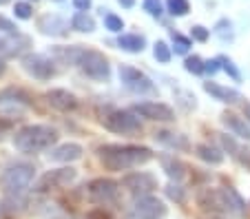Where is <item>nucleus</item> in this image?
I'll use <instances>...</instances> for the list:
<instances>
[{
  "label": "nucleus",
  "mask_w": 250,
  "mask_h": 219,
  "mask_svg": "<svg viewBox=\"0 0 250 219\" xmlns=\"http://www.w3.org/2000/svg\"><path fill=\"white\" fill-rule=\"evenodd\" d=\"M98 158L106 171H128V168L142 166L153 159V151L148 146H135V144H106L98 148Z\"/></svg>",
  "instance_id": "obj_1"
},
{
  "label": "nucleus",
  "mask_w": 250,
  "mask_h": 219,
  "mask_svg": "<svg viewBox=\"0 0 250 219\" xmlns=\"http://www.w3.org/2000/svg\"><path fill=\"white\" fill-rule=\"evenodd\" d=\"M58 142L56 129L47 126V124H29L22 126L18 133L14 135V146L20 153H40L51 148Z\"/></svg>",
  "instance_id": "obj_2"
},
{
  "label": "nucleus",
  "mask_w": 250,
  "mask_h": 219,
  "mask_svg": "<svg viewBox=\"0 0 250 219\" xmlns=\"http://www.w3.org/2000/svg\"><path fill=\"white\" fill-rule=\"evenodd\" d=\"M33 175H36V168L31 164H14L9 166L2 177H0V184H2V191L9 199H18L27 193V188L31 186Z\"/></svg>",
  "instance_id": "obj_3"
},
{
  "label": "nucleus",
  "mask_w": 250,
  "mask_h": 219,
  "mask_svg": "<svg viewBox=\"0 0 250 219\" xmlns=\"http://www.w3.org/2000/svg\"><path fill=\"white\" fill-rule=\"evenodd\" d=\"M104 129L111 131V133L118 135H131V133H140L142 131V122L140 115L133 113V111H109V113L102 118Z\"/></svg>",
  "instance_id": "obj_4"
},
{
  "label": "nucleus",
  "mask_w": 250,
  "mask_h": 219,
  "mask_svg": "<svg viewBox=\"0 0 250 219\" xmlns=\"http://www.w3.org/2000/svg\"><path fill=\"white\" fill-rule=\"evenodd\" d=\"M76 64L82 69L84 76L91 78V80H106V78L111 76L109 60H106L100 51H95V49H82Z\"/></svg>",
  "instance_id": "obj_5"
},
{
  "label": "nucleus",
  "mask_w": 250,
  "mask_h": 219,
  "mask_svg": "<svg viewBox=\"0 0 250 219\" xmlns=\"http://www.w3.org/2000/svg\"><path fill=\"white\" fill-rule=\"evenodd\" d=\"M120 80H122V84L126 86L128 91H133V93H140V96H144V93H155V84L151 82V78L144 71H140V69L131 67V64H120Z\"/></svg>",
  "instance_id": "obj_6"
},
{
  "label": "nucleus",
  "mask_w": 250,
  "mask_h": 219,
  "mask_svg": "<svg viewBox=\"0 0 250 219\" xmlns=\"http://www.w3.org/2000/svg\"><path fill=\"white\" fill-rule=\"evenodd\" d=\"M195 201L197 206L208 215H224L230 213L228 210V201L224 195V188H199L195 193Z\"/></svg>",
  "instance_id": "obj_7"
},
{
  "label": "nucleus",
  "mask_w": 250,
  "mask_h": 219,
  "mask_svg": "<svg viewBox=\"0 0 250 219\" xmlns=\"http://www.w3.org/2000/svg\"><path fill=\"white\" fill-rule=\"evenodd\" d=\"M76 177H78L76 168H71V166L56 168V171H49V173H44V175L40 177L38 184H36V191L47 193V191H56V188H64V186L73 184Z\"/></svg>",
  "instance_id": "obj_8"
},
{
  "label": "nucleus",
  "mask_w": 250,
  "mask_h": 219,
  "mask_svg": "<svg viewBox=\"0 0 250 219\" xmlns=\"http://www.w3.org/2000/svg\"><path fill=\"white\" fill-rule=\"evenodd\" d=\"M89 197L95 201V204H115L120 195V184L113 179H106V177H98L93 179L89 186Z\"/></svg>",
  "instance_id": "obj_9"
},
{
  "label": "nucleus",
  "mask_w": 250,
  "mask_h": 219,
  "mask_svg": "<svg viewBox=\"0 0 250 219\" xmlns=\"http://www.w3.org/2000/svg\"><path fill=\"white\" fill-rule=\"evenodd\" d=\"M122 186L131 193V195L142 197V195H151L153 191H157V179H155V175H151V173L137 171V173H131V175L124 177Z\"/></svg>",
  "instance_id": "obj_10"
},
{
  "label": "nucleus",
  "mask_w": 250,
  "mask_h": 219,
  "mask_svg": "<svg viewBox=\"0 0 250 219\" xmlns=\"http://www.w3.org/2000/svg\"><path fill=\"white\" fill-rule=\"evenodd\" d=\"M133 215H135L137 219H164L166 206H164V201L153 195H142V197H135Z\"/></svg>",
  "instance_id": "obj_11"
},
{
  "label": "nucleus",
  "mask_w": 250,
  "mask_h": 219,
  "mask_svg": "<svg viewBox=\"0 0 250 219\" xmlns=\"http://www.w3.org/2000/svg\"><path fill=\"white\" fill-rule=\"evenodd\" d=\"M22 69L36 80H49L53 78L56 69H53V62L49 58L40 56V53H29L22 58Z\"/></svg>",
  "instance_id": "obj_12"
},
{
  "label": "nucleus",
  "mask_w": 250,
  "mask_h": 219,
  "mask_svg": "<svg viewBox=\"0 0 250 219\" xmlns=\"http://www.w3.org/2000/svg\"><path fill=\"white\" fill-rule=\"evenodd\" d=\"M133 113L142 115L153 122H173L175 119V111L168 104H162V102H142V104L133 106Z\"/></svg>",
  "instance_id": "obj_13"
},
{
  "label": "nucleus",
  "mask_w": 250,
  "mask_h": 219,
  "mask_svg": "<svg viewBox=\"0 0 250 219\" xmlns=\"http://www.w3.org/2000/svg\"><path fill=\"white\" fill-rule=\"evenodd\" d=\"M44 98H47L49 106L60 111V113H69V111H73L78 106V98L73 93H69L66 89H51Z\"/></svg>",
  "instance_id": "obj_14"
},
{
  "label": "nucleus",
  "mask_w": 250,
  "mask_h": 219,
  "mask_svg": "<svg viewBox=\"0 0 250 219\" xmlns=\"http://www.w3.org/2000/svg\"><path fill=\"white\" fill-rule=\"evenodd\" d=\"M204 91H206L208 96H212L215 100L219 102H226V104H237L241 100V93L237 89H228V86H222L217 82H204Z\"/></svg>",
  "instance_id": "obj_15"
},
{
  "label": "nucleus",
  "mask_w": 250,
  "mask_h": 219,
  "mask_svg": "<svg viewBox=\"0 0 250 219\" xmlns=\"http://www.w3.org/2000/svg\"><path fill=\"white\" fill-rule=\"evenodd\" d=\"M0 104L5 106H31L33 100L24 89L20 86H7L0 91Z\"/></svg>",
  "instance_id": "obj_16"
},
{
  "label": "nucleus",
  "mask_w": 250,
  "mask_h": 219,
  "mask_svg": "<svg viewBox=\"0 0 250 219\" xmlns=\"http://www.w3.org/2000/svg\"><path fill=\"white\" fill-rule=\"evenodd\" d=\"M31 40L27 36H20V34H9V38H0V56L2 58H11V56H18L24 47H29Z\"/></svg>",
  "instance_id": "obj_17"
},
{
  "label": "nucleus",
  "mask_w": 250,
  "mask_h": 219,
  "mask_svg": "<svg viewBox=\"0 0 250 219\" xmlns=\"http://www.w3.org/2000/svg\"><path fill=\"white\" fill-rule=\"evenodd\" d=\"M222 122L226 124L228 131H230L235 138L250 139V126H248V122H246L244 118H239L237 113H232V111H224V113H222Z\"/></svg>",
  "instance_id": "obj_18"
},
{
  "label": "nucleus",
  "mask_w": 250,
  "mask_h": 219,
  "mask_svg": "<svg viewBox=\"0 0 250 219\" xmlns=\"http://www.w3.org/2000/svg\"><path fill=\"white\" fill-rule=\"evenodd\" d=\"M160 162H162L164 173L170 177V181H182L186 177L188 166H186L180 158H175V155H160Z\"/></svg>",
  "instance_id": "obj_19"
},
{
  "label": "nucleus",
  "mask_w": 250,
  "mask_h": 219,
  "mask_svg": "<svg viewBox=\"0 0 250 219\" xmlns=\"http://www.w3.org/2000/svg\"><path fill=\"white\" fill-rule=\"evenodd\" d=\"M49 155H51L53 162H64V164L78 162V159L82 158V146L80 144H73V142H66V144H62V146L53 148Z\"/></svg>",
  "instance_id": "obj_20"
},
{
  "label": "nucleus",
  "mask_w": 250,
  "mask_h": 219,
  "mask_svg": "<svg viewBox=\"0 0 250 219\" xmlns=\"http://www.w3.org/2000/svg\"><path fill=\"white\" fill-rule=\"evenodd\" d=\"M155 139L160 144H164V146L175 148V151H190L188 138H186V135H182V133H173V131H157Z\"/></svg>",
  "instance_id": "obj_21"
},
{
  "label": "nucleus",
  "mask_w": 250,
  "mask_h": 219,
  "mask_svg": "<svg viewBox=\"0 0 250 219\" xmlns=\"http://www.w3.org/2000/svg\"><path fill=\"white\" fill-rule=\"evenodd\" d=\"M118 47L128 53H142L146 47V38L140 34H122L118 38Z\"/></svg>",
  "instance_id": "obj_22"
},
{
  "label": "nucleus",
  "mask_w": 250,
  "mask_h": 219,
  "mask_svg": "<svg viewBox=\"0 0 250 219\" xmlns=\"http://www.w3.org/2000/svg\"><path fill=\"white\" fill-rule=\"evenodd\" d=\"M38 27L42 29L44 34L64 36L66 29H69V24H66L62 18H58V16H42V18H40V22H38Z\"/></svg>",
  "instance_id": "obj_23"
},
{
  "label": "nucleus",
  "mask_w": 250,
  "mask_h": 219,
  "mask_svg": "<svg viewBox=\"0 0 250 219\" xmlns=\"http://www.w3.org/2000/svg\"><path fill=\"white\" fill-rule=\"evenodd\" d=\"M195 153H197L199 159H204L206 164H212V166H217V164L224 162V153L217 146H212V144H197Z\"/></svg>",
  "instance_id": "obj_24"
},
{
  "label": "nucleus",
  "mask_w": 250,
  "mask_h": 219,
  "mask_svg": "<svg viewBox=\"0 0 250 219\" xmlns=\"http://www.w3.org/2000/svg\"><path fill=\"white\" fill-rule=\"evenodd\" d=\"M224 195H226V201H228V210L235 213L237 217H244L246 215V201L239 193L232 188V186H224Z\"/></svg>",
  "instance_id": "obj_25"
},
{
  "label": "nucleus",
  "mask_w": 250,
  "mask_h": 219,
  "mask_svg": "<svg viewBox=\"0 0 250 219\" xmlns=\"http://www.w3.org/2000/svg\"><path fill=\"white\" fill-rule=\"evenodd\" d=\"M71 29L82 31V34H91L95 29V22L91 16H86V11H78V14L71 18Z\"/></svg>",
  "instance_id": "obj_26"
},
{
  "label": "nucleus",
  "mask_w": 250,
  "mask_h": 219,
  "mask_svg": "<svg viewBox=\"0 0 250 219\" xmlns=\"http://www.w3.org/2000/svg\"><path fill=\"white\" fill-rule=\"evenodd\" d=\"M170 40H173V49L170 51H175L177 56H186L190 49V38H186V36H182L180 31H170Z\"/></svg>",
  "instance_id": "obj_27"
},
{
  "label": "nucleus",
  "mask_w": 250,
  "mask_h": 219,
  "mask_svg": "<svg viewBox=\"0 0 250 219\" xmlns=\"http://www.w3.org/2000/svg\"><path fill=\"white\" fill-rule=\"evenodd\" d=\"M164 193L170 201H175V204H186V188H182L180 181H170V184L164 188Z\"/></svg>",
  "instance_id": "obj_28"
},
{
  "label": "nucleus",
  "mask_w": 250,
  "mask_h": 219,
  "mask_svg": "<svg viewBox=\"0 0 250 219\" xmlns=\"http://www.w3.org/2000/svg\"><path fill=\"white\" fill-rule=\"evenodd\" d=\"M153 56H155L157 62H162V64H168L170 58H173V51H170V47L164 42V40H157V42L153 44Z\"/></svg>",
  "instance_id": "obj_29"
},
{
  "label": "nucleus",
  "mask_w": 250,
  "mask_h": 219,
  "mask_svg": "<svg viewBox=\"0 0 250 219\" xmlns=\"http://www.w3.org/2000/svg\"><path fill=\"white\" fill-rule=\"evenodd\" d=\"M166 9H168L170 16L182 18V16H186L190 11V2L188 0H166Z\"/></svg>",
  "instance_id": "obj_30"
},
{
  "label": "nucleus",
  "mask_w": 250,
  "mask_h": 219,
  "mask_svg": "<svg viewBox=\"0 0 250 219\" xmlns=\"http://www.w3.org/2000/svg\"><path fill=\"white\" fill-rule=\"evenodd\" d=\"M217 60H219V69H224V71H226L235 82H241V71L237 69V64L230 60V58H226V56H217Z\"/></svg>",
  "instance_id": "obj_31"
},
{
  "label": "nucleus",
  "mask_w": 250,
  "mask_h": 219,
  "mask_svg": "<svg viewBox=\"0 0 250 219\" xmlns=\"http://www.w3.org/2000/svg\"><path fill=\"white\" fill-rule=\"evenodd\" d=\"M184 69L188 73H193V76H202L204 73V60L199 56H186V60H184Z\"/></svg>",
  "instance_id": "obj_32"
},
{
  "label": "nucleus",
  "mask_w": 250,
  "mask_h": 219,
  "mask_svg": "<svg viewBox=\"0 0 250 219\" xmlns=\"http://www.w3.org/2000/svg\"><path fill=\"white\" fill-rule=\"evenodd\" d=\"M215 34L219 36V38L224 40V42H228V40H232V22L230 20H219L217 24H215Z\"/></svg>",
  "instance_id": "obj_33"
},
{
  "label": "nucleus",
  "mask_w": 250,
  "mask_h": 219,
  "mask_svg": "<svg viewBox=\"0 0 250 219\" xmlns=\"http://www.w3.org/2000/svg\"><path fill=\"white\" fill-rule=\"evenodd\" d=\"M219 142H222L224 151H226L228 155H232V158H235V155H237V151H239V144H237L235 135H226V133H219Z\"/></svg>",
  "instance_id": "obj_34"
},
{
  "label": "nucleus",
  "mask_w": 250,
  "mask_h": 219,
  "mask_svg": "<svg viewBox=\"0 0 250 219\" xmlns=\"http://www.w3.org/2000/svg\"><path fill=\"white\" fill-rule=\"evenodd\" d=\"M104 27L109 29V31H113V34H120L124 29V20L115 14H106L104 16Z\"/></svg>",
  "instance_id": "obj_35"
},
{
  "label": "nucleus",
  "mask_w": 250,
  "mask_h": 219,
  "mask_svg": "<svg viewBox=\"0 0 250 219\" xmlns=\"http://www.w3.org/2000/svg\"><path fill=\"white\" fill-rule=\"evenodd\" d=\"M190 38L197 40V42H206L210 38V29L202 27V24H195V27H190Z\"/></svg>",
  "instance_id": "obj_36"
},
{
  "label": "nucleus",
  "mask_w": 250,
  "mask_h": 219,
  "mask_svg": "<svg viewBox=\"0 0 250 219\" xmlns=\"http://www.w3.org/2000/svg\"><path fill=\"white\" fill-rule=\"evenodd\" d=\"M235 158H237V162L246 168V171H250V144H246V146H241L239 144V151H237Z\"/></svg>",
  "instance_id": "obj_37"
},
{
  "label": "nucleus",
  "mask_w": 250,
  "mask_h": 219,
  "mask_svg": "<svg viewBox=\"0 0 250 219\" xmlns=\"http://www.w3.org/2000/svg\"><path fill=\"white\" fill-rule=\"evenodd\" d=\"M144 11H148L153 18H162V14H164L160 0H144Z\"/></svg>",
  "instance_id": "obj_38"
},
{
  "label": "nucleus",
  "mask_w": 250,
  "mask_h": 219,
  "mask_svg": "<svg viewBox=\"0 0 250 219\" xmlns=\"http://www.w3.org/2000/svg\"><path fill=\"white\" fill-rule=\"evenodd\" d=\"M14 11H16V16H18L20 20H29L33 16V9H31V5H29V2H16Z\"/></svg>",
  "instance_id": "obj_39"
},
{
  "label": "nucleus",
  "mask_w": 250,
  "mask_h": 219,
  "mask_svg": "<svg viewBox=\"0 0 250 219\" xmlns=\"http://www.w3.org/2000/svg\"><path fill=\"white\" fill-rule=\"evenodd\" d=\"M217 71H219V60H217V58H212V60L204 62V73H208V76H215Z\"/></svg>",
  "instance_id": "obj_40"
},
{
  "label": "nucleus",
  "mask_w": 250,
  "mask_h": 219,
  "mask_svg": "<svg viewBox=\"0 0 250 219\" xmlns=\"http://www.w3.org/2000/svg\"><path fill=\"white\" fill-rule=\"evenodd\" d=\"M0 29H2V31H7V34H18V31H16V24L11 22V20L2 18V16H0Z\"/></svg>",
  "instance_id": "obj_41"
},
{
  "label": "nucleus",
  "mask_w": 250,
  "mask_h": 219,
  "mask_svg": "<svg viewBox=\"0 0 250 219\" xmlns=\"http://www.w3.org/2000/svg\"><path fill=\"white\" fill-rule=\"evenodd\" d=\"M86 219H111V215L104 213L102 208H95V210H91V213H86Z\"/></svg>",
  "instance_id": "obj_42"
},
{
  "label": "nucleus",
  "mask_w": 250,
  "mask_h": 219,
  "mask_svg": "<svg viewBox=\"0 0 250 219\" xmlns=\"http://www.w3.org/2000/svg\"><path fill=\"white\" fill-rule=\"evenodd\" d=\"M73 5H76V9H80V11H89L91 0H73Z\"/></svg>",
  "instance_id": "obj_43"
},
{
  "label": "nucleus",
  "mask_w": 250,
  "mask_h": 219,
  "mask_svg": "<svg viewBox=\"0 0 250 219\" xmlns=\"http://www.w3.org/2000/svg\"><path fill=\"white\" fill-rule=\"evenodd\" d=\"M118 2L124 7V9H131V7L135 5V0H118Z\"/></svg>",
  "instance_id": "obj_44"
},
{
  "label": "nucleus",
  "mask_w": 250,
  "mask_h": 219,
  "mask_svg": "<svg viewBox=\"0 0 250 219\" xmlns=\"http://www.w3.org/2000/svg\"><path fill=\"white\" fill-rule=\"evenodd\" d=\"M244 115H246V119L250 122V102H244Z\"/></svg>",
  "instance_id": "obj_45"
},
{
  "label": "nucleus",
  "mask_w": 250,
  "mask_h": 219,
  "mask_svg": "<svg viewBox=\"0 0 250 219\" xmlns=\"http://www.w3.org/2000/svg\"><path fill=\"white\" fill-rule=\"evenodd\" d=\"M5 69H7V67H5V62L0 60V76H2V73H5Z\"/></svg>",
  "instance_id": "obj_46"
},
{
  "label": "nucleus",
  "mask_w": 250,
  "mask_h": 219,
  "mask_svg": "<svg viewBox=\"0 0 250 219\" xmlns=\"http://www.w3.org/2000/svg\"><path fill=\"white\" fill-rule=\"evenodd\" d=\"M208 219H224V217H219V215H210Z\"/></svg>",
  "instance_id": "obj_47"
},
{
  "label": "nucleus",
  "mask_w": 250,
  "mask_h": 219,
  "mask_svg": "<svg viewBox=\"0 0 250 219\" xmlns=\"http://www.w3.org/2000/svg\"><path fill=\"white\" fill-rule=\"evenodd\" d=\"M5 2H7V0H0V5H5Z\"/></svg>",
  "instance_id": "obj_48"
}]
</instances>
